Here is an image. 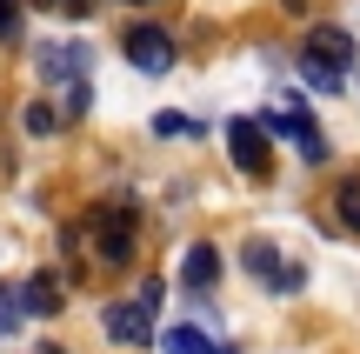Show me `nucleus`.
I'll list each match as a JSON object with an SVG mask.
<instances>
[{"label":"nucleus","instance_id":"obj_15","mask_svg":"<svg viewBox=\"0 0 360 354\" xmlns=\"http://www.w3.org/2000/svg\"><path fill=\"white\" fill-rule=\"evenodd\" d=\"M20 127H27V134H53V127H60V114H53L47 101H34V107L20 114Z\"/></svg>","mask_w":360,"mask_h":354},{"label":"nucleus","instance_id":"obj_8","mask_svg":"<svg viewBox=\"0 0 360 354\" xmlns=\"http://www.w3.org/2000/svg\"><path fill=\"white\" fill-rule=\"evenodd\" d=\"M240 267H247V274H260L274 294H300V281H307L300 267H287L281 254H274V241H247V248H240Z\"/></svg>","mask_w":360,"mask_h":354},{"label":"nucleus","instance_id":"obj_5","mask_svg":"<svg viewBox=\"0 0 360 354\" xmlns=\"http://www.w3.org/2000/svg\"><path fill=\"white\" fill-rule=\"evenodd\" d=\"M260 127H267V134H287V141L300 147V160H314V167H321V160H327V141H321V127H314V120L300 114L294 101L267 107V114H260Z\"/></svg>","mask_w":360,"mask_h":354},{"label":"nucleus","instance_id":"obj_7","mask_svg":"<svg viewBox=\"0 0 360 354\" xmlns=\"http://www.w3.org/2000/svg\"><path fill=\"white\" fill-rule=\"evenodd\" d=\"M227 154H233V167L240 174H267V127H260L254 114H240V120H227Z\"/></svg>","mask_w":360,"mask_h":354},{"label":"nucleus","instance_id":"obj_18","mask_svg":"<svg viewBox=\"0 0 360 354\" xmlns=\"http://www.w3.org/2000/svg\"><path fill=\"white\" fill-rule=\"evenodd\" d=\"M27 354H67V348H53V341H40V348H27Z\"/></svg>","mask_w":360,"mask_h":354},{"label":"nucleus","instance_id":"obj_14","mask_svg":"<svg viewBox=\"0 0 360 354\" xmlns=\"http://www.w3.org/2000/svg\"><path fill=\"white\" fill-rule=\"evenodd\" d=\"M154 134H160V141H187V134H200V120H187V114H154Z\"/></svg>","mask_w":360,"mask_h":354},{"label":"nucleus","instance_id":"obj_9","mask_svg":"<svg viewBox=\"0 0 360 354\" xmlns=\"http://www.w3.org/2000/svg\"><path fill=\"white\" fill-rule=\"evenodd\" d=\"M180 281H187L193 294H207V288H214V281H220V254L207 248V241H193V248L180 254Z\"/></svg>","mask_w":360,"mask_h":354},{"label":"nucleus","instance_id":"obj_16","mask_svg":"<svg viewBox=\"0 0 360 354\" xmlns=\"http://www.w3.org/2000/svg\"><path fill=\"white\" fill-rule=\"evenodd\" d=\"M20 34V7H13V0H0V40H13Z\"/></svg>","mask_w":360,"mask_h":354},{"label":"nucleus","instance_id":"obj_13","mask_svg":"<svg viewBox=\"0 0 360 354\" xmlns=\"http://www.w3.org/2000/svg\"><path fill=\"white\" fill-rule=\"evenodd\" d=\"M20 315H27L20 288H7V281H0V334H13V328H20Z\"/></svg>","mask_w":360,"mask_h":354},{"label":"nucleus","instance_id":"obj_19","mask_svg":"<svg viewBox=\"0 0 360 354\" xmlns=\"http://www.w3.org/2000/svg\"><path fill=\"white\" fill-rule=\"evenodd\" d=\"M287 7H307V0H287Z\"/></svg>","mask_w":360,"mask_h":354},{"label":"nucleus","instance_id":"obj_17","mask_svg":"<svg viewBox=\"0 0 360 354\" xmlns=\"http://www.w3.org/2000/svg\"><path fill=\"white\" fill-rule=\"evenodd\" d=\"M60 7H67V13H87V7H94V0H60Z\"/></svg>","mask_w":360,"mask_h":354},{"label":"nucleus","instance_id":"obj_3","mask_svg":"<svg viewBox=\"0 0 360 354\" xmlns=\"http://www.w3.org/2000/svg\"><path fill=\"white\" fill-rule=\"evenodd\" d=\"M87 234H94V254H101L107 267H127V261H134V248H141V221H134V201L94 208Z\"/></svg>","mask_w":360,"mask_h":354},{"label":"nucleus","instance_id":"obj_10","mask_svg":"<svg viewBox=\"0 0 360 354\" xmlns=\"http://www.w3.org/2000/svg\"><path fill=\"white\" fill-rule=\"evenodd\" d=\"M160 348H167V354H227L214 334L200 328V321H180V328H167V334H160Z\"/></svg>","mask_w":360,"mask_h":354},{"label":"nucleus","instance_id":"obj_2","mask_svg":"<svg viewBox=\"0 0 360 354\" xmlns=\"http://www.w3.org/2000/svg\"><path fill=\"white\" fill-rule=\"evenodd\" d=\"M160 301H167V288H160V281L147 274L141 288L127 294V301H114V308L101 315L107 341H114V348H147V334H154V315H160Z\"/></svg>","mask_w":360,"mask_h":354},{"label":"nucleus","instance_id":"obj_4","mask_svg":"<svg viewBox=\"0 0 360 354\" xmlns=\"http://www.w3.org/2000/svg\"><path fill=\"white\" fill-rule=\"evenodd\" d=\"M300 67H321V74H340L347 80V67H354V34L347 27H307V40H300Z\"/></svg>","mask_w":360,"mask_h":354},{"label":"nucleus","instance_id":"obj_11","mask_svg":"<svg viewBox=\"0 0 360 354\" xmlns=\"http://www.w3.org/2000/svg\"><path fill=\"white\" fill-rule=\"evenodd\" d=\"M20 301H27V315H53V308H60V281H53V274H34L20 288Z\"/></svg>","mask_w":360,"mask_h":354},{"label":"nucleus","instance_id":"obj_12","mask_svg":"<svg viewBox=\"0 0 360 354\" xmlns=\"http://www.w3.org/2000/svg\"><path fill=\"white\" fill-rule=\"evenodd\" d=\"M334 214H340L347 234H360V174H347V181L334 187Z\"/></svg>","mask_w":360,"mask_h":354},{"label":"nucleus","instance_id":"obj_20","mask_svg":"<svg viewBox=\"0 0 360 354\" xmlns=\"http://www.w3.org/2000/svg\"><path fill=\"white\" fill-rule=\"evenodd\" d=\"M134 7H141V0H134Z\"/></svg>","mask_w":360,"mask_h":354},{"label":"nucleus","instance_id":"obj_1","mask_svg":"<svg viewBox=\"0 0 360 354\" xmlns=\"http://www.w3.org/2000/svg\"><path fill=\"white\" fill-rule=\"evenodd\" d=\"M34 67L47 87H67V114L74 120L87 114V101H94V47L87 40H40Z\"/></svg>","mask_w":360,"mask_h":354},{"label":"nucleus","instance_id":"obj_6","mask_svg":"<svg viewBox=\"0 0 360 354\" xmlns=\"http://www.w3.org/2000/svg\"><path fill=\"white\" fill-rule=\"evenodd\" d=\"M127 61L141 67V74H167L174 67V34L154 27V20H134L127 27Z\"/></svg>","mask_w":360,"mask_h":354}]
</instances>
